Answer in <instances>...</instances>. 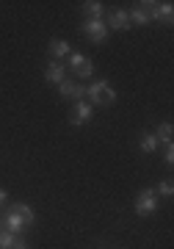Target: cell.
<instances>
[{
  "instance_id": "cell-1",
  "label": "cell",
  "mask_w": 174,
  "mask_h": 249,
  "mask_svg": "<svg viewBox=\"0 0 174 249\" xmlns=\"http://www.w3.org/2000/svg\"><path fill=\"white\" fill-rule=\"evenodd\" d=\"M88 100H91V106H111L113 100H116V91L108 80H94L91 86L86 89Z\"/></svg>"
},
{
  "instance_id": "cell-2",
  "label": "cell",
  "mask_w": 174,
  "mask_h": 249,
  "mask_svg": "<svg viewBox=\"0 0 174 249\" xmlns=\"http://www.w3.org/2000/svg\"><path fill=\"white\" fill-rule=\"evenodd\" d=\"M136 216H149L157 211V191L155 188H144L139 196H136Z\"/></svg>"
},
{
  "instance_id": "cell-3",
  "label": "cell",
  "mask_w": 174,
  "mask_h": 249,
  "mask_svg": "<svg viewBox=\"0 0 174 249\" xmlns=\"http://www.w3.org/2000/svg\"><path fill=\"white\" fill-rule=\"evenodd\" d=\"M155 6L157 3H152V0L139 3V6L130 11V25L133 22H136V25H147V22H152V19H155Z\"/></svg>"
},
{
  "instance_id": "cell-4",
  "label": "cell",
  "mask_w": 174,
  "mask_h": 249,
  "mask_svg": "<svg viewBox=\"0 0 174 249\" xmlns=\"http://www.w3.org/2000/svg\"><path fill=\"white\" fill-rule=\"evenodd\" d=\"M83 34H86L88 42H94V45H103L105 39H108V28H105L103 19H86V25H83Z\"/></svg>"
},
{
  "instance_id": "cell-5",
  "label": "cell",
  "mask_w": 174,
  "mask_h": 249,
  "mask_svg": "<svg viewBox=\"0 0 174 249\" xmlns=\"http://www.w3.org/2000/svg\"><path fill=\"white\" fill-rule=\"evenodd\" d=\"M58 91H61L64 100H72V103H80V100L86 97V86H80V83H75L70 78L58 83Z\"/></svg>"
},
{
  "instance_id": "cell-6",
  "label": "cell",
  "mask_w": 174,
  "mask_h": 249,
  "mask_svg": "<svg viewBox=\"0 0 174 249\" xmlns=\"http://www.w3.org/2000/svg\"><path fill=\"white\" fill-rule=\"evenodd\" d=\"M70 67L78 72L80 78H91V75H94V64L88 61L86 55H80V53H72L70 55Z\"/></svg>"
},
{
  "instance_id": "cell-7",
  "label": "cell",
  "mask_w": 174,
  "mask_h": 249,
  "mask_svg": "<svg viewBox=\"0 0 174 249\" xmlns=\"http://www.w3.org/2000/svg\"><path fill=\"white\" fill-rule=\"evenodd\" d=\"M91 116H94L91 103H83V100H80L78 106H75V111L70 114V122L72 124H86V122H91Z\"/></svg>"
},
{
  "instance_id": "cell-8",
  "label": "cell",
  "mask_w": 174,
  "mask_h": 249,
  "mask_svg": "<svg viewBox=\"0 0 174 249\" xmlns=\"http://www.w3.org/2000/svg\"><path fill=\"white\" fill-rule=\"evenodd\" d=\"M44 80L47 83H61V80H67V67L61 61H50L47 70H44Z\"/></svg>"
},
{
  "instance_id": "cell-9",
  "label": "cell",
  "mask_w": 174,
  "mask_h": 249,
  "mask_svg": "<svg viewBox=\"0 0 174 249\" xmlns=\"http://www.w3.org/2000/svg\"><path fill=\"white\" fill-rule=\"evenodd\" d=\"M108 31H130V14H127V11H113L111 17H108Z\"/></svg>"
},
{
  "instance_id": "cell-10",
  "label": "cell",
  "mask_w": 174,
  "mask_h": 249,
  "mask_svg": "<svg viewBox=\"0 0 174 249\" xmlns=\"http://www.w3.org/2000/svg\"><path fill=\"white\" fill-rule=\"evenodd\" d=\"M3 227H6L9 232H14V235H19V232L25 230L28 224L22 222V219H19V216L14 213V211H6V213H3Z\"/></svg>"
},
{
  "instance_id": "cell-11",
  "label": "cell",
  "mask_w": 174,
  "mask_h": 249,
  "mask_svg": "<svg viewBox=\"0 0 174 249\" xmlns=\"http://www.w3.org/2000/svg\"><path fill=\"white\" fill-rule=\"evenodd\" d=\"M172 17H174V3H157L155 6V19H160V22H172Z\"/></svg>"
},
{
  "instance_id": "cell-12",
  "label": "cell",
  "mask_w": 174,
  "mask_h": 249,
  "mask_svg": "<svg viewBox=\"0 0 174 249\" xmlns=\"http://www.w3.org/2000/svg\"><path fill=\"white\" fill-rule=\"evenodd\" d=\"M9 211H14V213H17V216H19V219H22L25 224H34V219H36V216H34V211H31V205H25V202L11 205Z\"/></svg>"
},
{
  "instance_id": "cell-13",
  "label": "cell",
  "mask_w": 174,
  "mask_h": 249,
  "mask_svg": "<svg viewBox=\"0 0 174 249\" xmlns=\"http://www.w3.org/2000/svg\"><path fill=\"white\" fill-rule=\"evenodd\" d=\"M47 50H50V53L55 55V61H58V58H64V55H70V45H67L64 39H52Z\"/></svg>"
},
{
  "instance_id": "cell-14",
  "label": "cell",
  "mask_w": 174,
  "mask_h": 249,
  "mask_svg": "<svg viewBox=\"0 0 174 249\" xmlns=\"http://www.w3.org/2000/svg\"><path fill=\"white\" fill-rule=\"evenodd\" d=\"M83 11H86L88 19H100V14H103V3H100V0H88V3H83Z\"/></svg>"
},
{
  "instance_id": "cell-15",
  "label": "cell",
  "mask_w": 174,
  "mask_h": 249,
  "mask_svg": "<svg viewBox=\"0 0 174 249\" xmlns=\"http://www.w3.org/2000/svg\"><path fill=\"white\" fill-rule=\"evenodd\" d=\"M172 130H174L172 122H163V124L155 130V139H157V142H163V144H172Z\"/></svg>"
},
{
  "instance_id": "cell-16",
  "label": "cell",
  "mask_w": 174,
  "mask_h": 249,
  "mask_svg": "<svg viewBox=\"0 0 174 249\" xmlns=\"http://www.w3.org/2000/svg\"><path fill=\"white\" fill-rule=\"evenodd\" d=\"M141 150L147 152V155L157 150V139H155V133H144V136H141Z\"/></svg>"
},
{
  "instance_id": "cell-17",
  "label": "cell",
  "mask_w": 174,
  "mask_h": 249,
  "mask_svg": "<svg viewBox=\"0 0 174 249\" xmlns=\"http://www.w3.org/2000/svg\"><path fill=\"white\" fill-rule=\"evenodd\" d=\"M17 238H19V235H14V232H9V230H3V232H0V249H9Z\"/></svg>"
},
{
  "instance_id": "cell-18",
  "label": "cell",
  "mask_w": 174,
  "mask_h": 249,
  "mask_svg": "<svg viewBox=\"0 0 174 249\" xmlns=\"http://www.w3.org/2000/svg\"><path fill=\"white\" fill-rule=\"evenodd\" d=\"M163 160H166V163H169V166H172V163H174V147H172V144H166V152H163Z\"/></svg>"
},
{
  "instance_id": "cell-19",
  "label": "cell",
  "mask_w": 174,
  "mask_h": 249,
  "mask_svg": "<svg viewBox=\"0 0 174 249\" xmlns=\"http://www.w3.org/2000/svg\"><path fill=\"white\" fill-rule=\"evenodd\" d=\"M172 191H174V188H172V180H163V183H160V194H163V196H172Z\"/></svg>"
},
{
  "instance_id": "cell-20",
  "label": "cell",
  "mask_w": 174,
  "mask_h": 249,
  "mask_svg": "<svg viewBox=\"0 0 174 249\" xmlns=\"http://www.w3.org/2000/svg\"><path fill=\"white\" fill-rule=\"evenodd\" d=\"M9 249H28V244H25L22 238H17V241H14V244H11Z\"/></svg>"
},
{
  "instance_id": "cell-21",
  "label": "cell",
  "mask_w": 174,
  "mask_h": 249,
  "mask_svg": "<svg viewBox=\"0 0 174 249\" xmlns=\"http://www.w3.org/2000/svg\"><path fill=\"white\" fill-rule=\"evenodd\" d=\"M6 199H9V194H6V191H3V188H0V205L6 202Z\"/></svg>"
},
{
  "instance_id": "cell-22",
  "label": "cell",
  "mask_w": 174,
  "mask_h": 249,
  "mask_svg": "<svg viewBox=\"0 0 174 249\" xmlns=\"http://www.w3.org/2000/svg\"><path fill=\"white\" fill-rule=\"evenodd\" d=\"M0 232H3V216H0Z\"/></svg>"
}]
</instances>
